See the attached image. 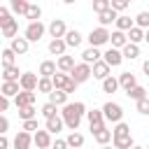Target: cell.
Masks as SVG:
<instances>
[{
    "label": "cell",
    "instance_id": "1",
    "mask_svg": "<svg viewBox=\"0 0 149 149\" xmlns=\"http://www.w3.org/2000/svg\"><path fill=\"white\" fill-rule=\"evenodd\" d=\"M84 114H86V105L84 102H68V105H63V112H61L63 126H68L70 130H77Z\"/></svg>",
    "mask_w": 149,
    "mask_h": 149
},
{
    "label": "cell",
    "instance_id": "2",
    "mask_svg": "<svg viewBox=\"0 0 149 149\" xmlns=\"http://www.w3.org/2000/svg\"><path fill=\"white\" fill-rule=\"evenodd\" d=\"M44 23L42 21H35V23H28L26 26V30H23V40L30 44V42H40L42 40V35H44Z\"/></svg>",
    "mask_w": 149,
    "mask_h": 149
},
{
    "label": "cell",
    "instance_id": "3",
    "mask_svg": "<svg viewBox=\"0 0 149 149\" xmlns=\"http://www.w3.org/2000/svg\"><path fill=\"white\" fill-rule=\"evenodd\" d=\"M100 112H102V116H105L107 121H112V123H119V121L123 119V109H121V105H119V102H112V100L105 102Z\"/></svg>",
    "mask_w": 149,
    "mask_h": 149
},
{
    "label": "cell",
    "instance_id": "4",
    "mask_svg": "<svg viewBox=\"0 0 149 149\" xmlns=\"http://www.w3.org/2000/svg\"><path fill=\"white\" fill-rule=\"evenodd\" d=\"M70 79L79 86V84H84V81H88L91 79V65H86V63H77L74 68H72V72H70Z\"/></svg>",
    "mask_w": 149,
    "mask_h": 149
},
{
    "label": "cell",
    "instance_id": "5",
    "mask_svg": "<svg viewBox=\"0 0 149 149\" xmlns=\"http://www.w3.org/2000/svg\"><path fill=\"white\" fill-rule=\"evenodd\" d=\"M86 40H88V44H91V47H95V49H98V47H102V44H107V42H109V30H107V28H95V30H91V33H88V37H86Z\"/></svg>",
    "mask_w": 149,
    "mask_h": 149
},
{
    "label": "cell",
    "instance_id": "6",
    "mask_svg": "<svg viewBox=\"0 0 149 149\" xmlns=\"http://www.w3.org/2000/svg\"><path fill=\"white\" fill-rule=\"evenodd\" d=\"M37 81H40V77H37L35 72H23L21 79H19V86H21V91L35 93V91H37Z\"/></svg>",
    "mask_w": 149,
    "mask_h": 149
},
{
    "label": "cell",
    "instance_id": "7",
    "mask_svg": "<svg viewBox=\"0 0 149 149\" xmlns=\"http://www.w3.org/2000/svg\"><path fill=\"white\" fill-rule=\"evenodd\" d=\"M65 33H68V26H65L63 19H54V21L49 23V35H51L54 40H63Z\"/></svg>",
    "mask_w": 149,
    "mask_h": 149
},
{
    "label": "cell",
    "instance_id": "8",
    "mask_svg": "<svg viewBox=\"0 0 149 149\" xmlns=\"http://www.w3.org/2000/svg\"><path fill=\"white\" fill-rule=\"evenodd\" d=\"M86 119H88L91 133H95V130H100V128L105 126V116H102L100 109H91V112H86Z\"/></svg>",
    "mask_w": 149,
    "mask_h": 149
},
{
    "label": "cell",
    "instance_id": "9",
    "mask_svg": "<svg viewBox=\"0 0 149 149\" xmlns=\"http://www.w3.org/2000/svg\"><path fill=\"white\" fill-rule=\"evenodd\" d=\"M102 61H105L109 68H119V65L123 63V56H121V51H119V49H112V47H109V49L102 54Z\"/></svg>",
    "mask_w": 149,
    "mask_h": 149
},
{
    "label": "cell",
    "instance_id": "10",
    "mask_svg": "<svg viewBox=\"0 0 149 149\" xmlns=\"http://www.w3.org/2000/svg\"><path fill=\"white\" fill-rule=\"evenodd\" d=\"M14 149H30V144H33V135L30 133H26V130H19L16 135H14Z\"/></svg>",
    "mask_w": 149,
    "mask_h": 149
},
{
    "label": "cell",
    "instance_id": "11",
    "mask_svg": "<svg viewBox=\"0 0 149 149\" xmlns=\"http://www.w3.org/2000/svg\"><path fill=\"white\" fill-rule=\"evenodd\" d=\"M100 58H102V54H100V49H95V47H88V49L81 51V63H86V65H95Z\"/></svg>",
    "mask_w": 149,
    "mask_h": 149
},
{
    "label": "cell",
    "instance_id": "12",
    "mask_svg": "<svg viewBox=\"0 0 149 149\" xmlns=\"http://www.w3.org/2000/svg\"><path fill=\"white\" fill-rule=\"evenodd\" d=\"M33 144H35L37 149H49V147H51V135H49L47 130H35Z\"/></svg>",
    "mask_w": 149,
    "mask_h": 149
},
{
    "label": "cell",
    "instance_id": "13",
    "mask_svg": "<svg viewBox=\"0 0 149 149\" xmlns=\"http://www.w3.org/2000/svg\"><path fill=\"white\" fill-rule=\"evenodd\" d=\"M91 77H95V79H107V77H109V65L100 58L95 65H91Z\"/></svg>",
    "mask_w": 149,
    "mask_h": 149
},
{
    "label": "cell",
    "instance_id": "14",
    "mask_svg": "<svg viewBox=\"0 0 149 149\" xmlns=\"http://www.w3.org/2000/svg\"><path fill=\"white\" fill-rule=\"evenodd\" d=\"M14 102H16L19 109H21V107H30V105H35V93H30V91H19V95L14 98Z\"/></svg>",
    "mask_w": 149,
    "mask_h": 149
},
{
    "label": "cell",
    "instance_id": "15",
    "mask_svg": "<svg viewBox=\"0 0 149 149\" xmlns=\"http://www.w3.org/2000/svg\"><path fill=\"white\" fill-rule=\"evenodd\" d=\"M109 42H112V49H123L126 44H128V37H126V33H121V30H114V33H109Z\"/></svg>",
    "mask_w": 149,
    "mask_h": 149
},
{
    "label": "cell",
    "instance_id": "16",
    "mask_svg": "<svg viewBox=\"0 0 149 149\" xmlns=\"http://www.w3.org/2000/svg\"><path fill=\"white\" fill-rule=\"evenodd\" d=\"M74 65H77V63H74L72 56H61V58L56 61V70H58V72H65V74H70Z\"/></svg>",
    "mask_w": 149,
    "mask_h": 149
},
{
    "label": "cell",
    "instance_id": "17",
    "mask_svg": "<svg viewBox=\"0 0 149 149\" xmlns=\"http://www.w3.org/2000/svg\"><path fill=\"white\" fill-rule=\"evenodd\" d=\"M116 81H119V86H121L123 91H130L133 86H137V79H135V74H133V72H121Z\"/></svg>",
    "mask_w": 149,
    "mask_h": 149
},
{
    "label": "cell",
    "instance_id": "18",
    "mask_svg": "<svg viewBox=\"0 0 149 149\" xmlns=\"http://www.w3.org/2000/svg\"><path fill=\"white\" fill-rule=\"evenodd\" d=\"M116 19H119V14H116L114 9H105V12H100V14H98L100 28H107L109 23H116Z\"/></svg>",
    "mask_w": 149,
    "mask_h": 149
},
{
    "label": "cell",
    "instance_id": "19",
    "mask_svg": "<svg viewBox=\"0 0 149 149\" xmlns=\"http://www.w3.org/2000/svg\"><path fill=\"white\" fill-rule=\"evenodd\" d=\"M28 42L23 40V37H14L12 40V44H9V49L14 51V56H23V54H28Z\"/></svg>",
    "mask_w": 149,
    "mask_h": 149
},
{
    "label": "cell",
    "instance_id": "20",
    "mask_svg": "<svg viewBox=\"0 0 149 149\" xmlns=\"http://www.w3.org/2000/svg\"><path fill=\"white\" fill-rule=\"evenodd\" d=\"M19 91H21L19 81H2V88H0V93H2L5 98H16V95H19Z\"/></svg>",
    "mask_w": 149,
    "mask_h": 149
},
{
    "label": "cell",
    "instance_id": "21",
    "mask_svg": "<svg viewBox=\"0 0 149 149\" xmlns=\"http://www.w3.org/2000/svg\"><path fill=\"white\" fill-rule=\"evenodd\" d=\"M49 102H51L54 107H63V105H68V93H65V91L54 88V91L49 93Z\"/></svg>",
    "mask_w": 149,
    "mask_h": 149
},
{
    "label": "cell",
    "instance_id": "22",
    "mask_svg": "<svg viewBox=\"0 0 149 149\" xmlns=\"http://www.w3.org/2000/svg\"><path fill=\"white\" fill-rule=\"evenodd\" d=\"M56 72H58V70H56V61H42V65H40V77L51 79Z\"/></svg>",
    "mask_w": 149,
    "mask_h": 149
},
{
    "label": "cell",
    "instance_id": "23",
    "mask_svg": "<svg viewBox=\"0 0 149 149\" xmlns=\"http://www.w3.org/2000/svg\"><path fill=\"white\" fill-rule=\"evenodd\" d=\"M123 137H130V126L123 123V121H119L114 126V130H112V140H123Z\"/></svg>",
    "mask_w": 149,
    "mask_h": 149
},
{
    "label": "cell",
    "instance_id": "24",
    "mask_svg": "<svg viewBox=\"0 0 149 149\" xmlns=\"http://www.w3.org/2000/svg\"><path fill=\"white\" fill-rule=\"evenodd\" d=\"M81 33L79 30H68L65 33V37H63V42H65V47H79L81 44Z\"/></svg>",
    "mask_w": 149,
    "mask_h": 149
},
{
    "label": "cell",
    "instance_id": "25",
    "mask_svg": "<svg viewBox=\"0 0 149 149\" xmlns=\"http://www.w3.org/2000/svg\"><path fill=\"white\" fill-rule=\"evenodd\" d=\"M49 135H54V133H61L63 130V119L56 114V116H51V119H47V128H44Z\"/></svg>",
    "mask_w": 149,
    "mask_h": 149
},
{
    "label": "cell",
    "instance_id": "26",
    "mask_svg": "<svg viewBox=\"0 0 149 149\" xmlns=\"http://www.w3.org/2000/svg\"><path fill=\"white\" fill-rule=\"evenodd\" d=\"M23 72H19L16 65H9V68H2V79L5 81H19Z\"/></svg>",
    "mask_w": 149,
    "mask_h": 149
},
{
    "label": "cell",
    "instance_id": "27",
    "mask_svg": "<svg viewBox=\"0 0 149 149\" xmlns=\"http://www.w3.org/2000/svg\"><path fill=\"white\" fill-rule=\"evenodd\" d=\"M68 81H70V74H65V72H56V74L51 77V84H54V88H58V91H63V88L68 86Z\"/></svg>",
    "mask_w": 149,
    "mask_h": 149
},
{
    "label": "cell",
    "instance_id": "28",
    "mask_svg": "<svg viewBox=\"0 0 149 149\" xmlns=\"http://www.w3.org/2000/svg\"><path fill=\"white\" fill-rule=\"evenodd\" d=\"M93 140H95V142H98L100 147H105V144H107V142L112 140V130H107V128L102 126L100 130H95V133H93Z\"/></svg>",
    "mask_w": 149,
    "mask_h": 149
},
{
    "label": "cell",
    "instance_id": "29",
    "mask_svg": "<svg viewBox=\"0 0 149 149\" xmlns=\"http://www.w3.org/2000/svg\"><path fill=\"white\" fill-rule=\"evenodd\" d=\"M126 37H128V42H130V44H137V47H140V42L144 40V30H140L137 26H133V28L128 30V35H126Z\"/></svg>",
    "mask_w": 149,
    "mask_h": 149
},
{
    "label": "cell",
    "instance_id": "30",
    "mask_svg": "<svg viewBox=\"0 0 149 149\" xmlns=\"http://www.w3.org/2000/svg\"><path fill=\"white\" fill-rule=\"evenodd\" d=\"M65 49H68V47H65L63 40H51V42H49V51H51L54 56H58V58L65 56Z\"/></svg>",
    "mask_w": 149,
    "mask_h": 149
},
{
    "label": "cell",
    "instance_id": "31",
    "mask_svg": "<svg viewBox=\"0 0 149 149\" xmlns=\"http://www.w3.org/2000/svg\"><path fill=\"white\" fill-rule=\"evenodd\" d=\"M65 144H68V147H74V149H77V147H84V135L77 133V130H72V133L65 137Z\"/></svg>",
    "mask_w": 149,
    "mask_h": 149
},
{
    "label": "cell",
    "instance_id": "32",
    "mask_svg": "<svg viewBox=\"0 0 149 149\" xmlns=\"http://www.w3.org/2000/svg\"><path fill=\"white\" fill-rule=\"evenodd\" d=\"M28 5H30V2H26V0H12V2H9V12H14V14H23V16H26Z\"/></svg>",
    "mask_w": 149,
    "mask_h": 149
},
{
    "label": "cell",
    "instance_id": "33",
    "mask_svg": "<svg viewBox=\"0 0 149 149\" xmlns=\"http://www.w3.org/2000/svg\"><path fill=\"white\" fill-rule=\"evenodd\" d=\"M0 30H2V35H5V37H9V40H14V37H16V33H19V21L14 19V21H9L7 26H2Z\"/></svg>",
    "mask_w": 149,
    "mask_h": 149
},
{
    "label": "cell",
    "instance_id": "34",
    "mask_svg": "<svg viewBox=\"0 0 149 149\" xmlns=\"http://www.w3.org/2000/svg\"><path fill=\"white\" fill-rule=\"evenodd\" d=\"M121 56H123V58H128V61H133V58H137V56H140V47L128 42V44L121 49Z\"/></svg>",
    "mask_w": 149,
    "mask_h": 149
},
{
    "label": "cell",
    "instance_id": "35",
    "mask_svg": "<svg viewBox=\"0 0 149 149\" xmlns=\"http://www.w3.org/2000/svg\"><path fill=\"white\" fill-rule=\"evenodd\" d=\"M40 16H42V7H40V5H28L26 19H28L30 23H35V21H40Z\"/></svg>",
    "mask_w": 149,
    "mask_h": 149
},
{
    "label": "cell",
    "instance_id": "36",
    "mask_svg": "<svg viewBox=\"0 0 149 149\" xmlns=\"http://www.w3.org/2000/svg\"><path fill=\"white\" fill-rule=\"evenodd\" d=\"M126 95L137 102V100H144V98H147V91H144V86H133L130 91H126Z\"/></svg>",
    "mask_w": 149,
    "mask_h": 149
},
{
    "label": "cell",
    "instance_id": "37",
    "mask_svg": "<svg viewBox=\"0 0 149 149\" xmlns=\"http://www.w3.org/2000/svg\"><path fill=\"white\" fill-rule=\"evenodd\" d=\"M133 26H135V21H133L130 16H119V19H116V30H121V33L130 30Z\"/></svg>",
    "mask_w": 149,
    "mask_h": 149
},
{
    "label": "cell",
    "instance_id": "38",
    "mask_svg": "<svg viewBox=\"0 0 149 149\" xmlns=\"http://www.w3.org/2000/svg\"><path fill=\"white\" fill-rule=\"evenodd\" d=\"M116 88H119V81H116V77H107V79H102V91L105 93H116Z\"/></svg>",
    "mask_w": 149,
    "mask_h": 149
},
{
    "label": "cell",
    "instance_id": "39",
    "mask_svg": "<svg viewBox=\"0 0 149 149\" xmlns=\"http://www.w3.org/2000/svg\"><path fill=\"white\" fill-rule=\"evenodd\" d=\"M19 116L23 119V121H30V119H37V109L30 105V107H21L19 109Z\"/></svg>",
    "mask_w": 149,
    "mask_h": 149
},
{
    "label": "cell",
    "instance_id": "40",
    "mask_svg": "<svg viewBox=\"0 0 149 149\" xmlns=\"http://www.w3.org/2000/svg\"><path fill=\"white\" fill-rule=\"evenodd\" d=\"M133 21H135V26H137L140 30L149 28V12H140V14H137V16L133 19Z\"/></svg>",
    "mask_w": 149,
    "mask_h": 149
},
{
    "label": "cell",
    "instance_id": "41",
    "mask_svg": "<svg viewBox=\"0 0 149 149\" xmlns=\"http://www.w3.org/2000/svg\"><path fill=\"white\" fill-rule=\"evenodd\" d=\"M37 91H40V93H51V91H54V84H51V79H44V77H40V81H37Z\"/></svg>",
    "mask_w": 149,
    "mask_h": 149
},
{
    "label": "cell",
    "instance_id": "42",
    "mask_svg": "<svg viewBox=\"0 0 149 149\" xmlns=\"http://www.w3.org/2000/svg\"><path fill=\"white\" fill-rule=\"evenodd\" d=\"M112 144H114V149H133L135 144H133V137H123V140H112Z\"/></svg>",
    "mask_w": 149,
    "mask_h": 149
},
{
    "label": "cell",
    "instance_id": "43",
    "mask_svg": "<svg viewBox=\"0 0 149 149\" xmlns=\"http://www.w3.org/2000/svg\"><path fill=\"white\" fill-rule=\"evenodd\" d=\"M14 61H16L14 51H12V49H5V51H2V65H5V68H9V65H16Z\"/></svg>",
    "mask_w": 149,
    "mask_h": 149
},
{
    "label": "cell",
    "instance_id": "44",
    "mask_svg": "<svg viewBox=\"0 0 149 149\" xmlns=\"http://www.w3.org/2000/svg\"><path fill=\"white\" fill-rule=\"evenodd\" d=\"M9 21H14V16H12V12H9L7 7H2V5H0V28H2V26H7Z\"/></svg>",
    "mask_w": 149,
    "mask_h": 149
},
{
    "label": "cell",
    "instance_id": "45",
    "mask_svg": "<svg viewBox=\"0 0 149 149\" xmlns=\"http://www.w3.org/2000/svg\"><path fill=\"white\" fill-rule=\"evenodd\" d=\"M40 112H42V116H44V119H51V116H56V107H54L51 102H44Z\"/></svg>",
    "mask_w": 149,
    "mask_h": 149
},
{
    "label": "cell",
    "instance_id": "46",
    "mask_svg": "<svg viewBox=\"0 0 149 149\" xmlns=\"http://www.w3.org/2000/svg\"><path fill=\"white\" fill-rule=\"evenodd\" d=\"M105 9H109V0H93V12H105Z\"/></svg>",
    "mask_w": 149,
    "mask_h": 149
},
{
    "label": "cell",
    "instance_id": "47",
    "mask_svg": "<svg viewBox=\"0 0 149 149\" xmlns=\"http://www.w3.org/2000/svg\"><path fill=\"white\" fill-rule=\"evenodd\" d=\"M128 7V0H112L109 2V9H114V12H123Z\"/></svg>",
    "mask_w": 149,
    "mask_h": 149
},
{
    "label": "cell",
    "instance_id": "48",
    "mask_svg": "<svg viewBox=\"0 0 149 149\" xmlns=\"http://www.w3.org/2000/svg\"><path fill=\"white\" fill-rule=\"evenodd\" d=\"M23 130H26V133H30V130H40V123H37V119L23 121Z\"/></svg>",
    "mask_w": 149,
    "mask_h": 149
},
{
    "label": "cell",
    "instance_id": "49",
    "mask_svg": "<svg viewBox=\"0 0 149 149\" xmlns=\"http://www.w3.org/2000/svg\"><path fill=\"white\" fill-rule=\"evenodd\" d=\"M137 112H140V114H149V98L137 100Z\"/></svg>",
    "mask_w": 149,
    "mask_h": 149
},
{
    "label": "cell",
    "instance_id": "50",
    "mask_svg": "<svg viewBox=\"0 0 149 149\" xmlns=\"http://www.w3.org/2000/svg\"><path fill=\"white\" fill-rule=\"evenodd\" d=\"M7 130H9V119L5 114H0V135H5Z\"/></svg>",
    "mask_w": 149,
    "mask_h": 149
},
{
    "label": "cell",
    "instance_id": "51",
    "mask_svg": "<svg viewBox=\"0 0 149 149\" xmlns=\"http://www.w3.org/2000/svg\"><path fill=\"white\" fill-rule=\"evenodd\" d=\"M7 107H9V98H5V95L0 93V114L7 112Z\"/></svg>",
    "mask_w": 149,
    "mask_h": 149
},
{
    "label": "cell",
    "instance_id": "52",
    "mask_svg": "<svg viewBox=\"0 0 149 149\" xmlns=\"http://www.w3.org/2000/svg\"><path fill=\"white\" fill-rule=\"evenodd\" d=\"M51 149H68V144H65V140H56V142H51Z\"/></svg>",
    "mask_w": 149,
    "mask_h": 149
},
{
    "label": "cell",
    "instance_id": "53",
    "mask_svg": "<svg viewBox=\"0 0 149 149\" xmlns=\"http://www.w3.org/2000/svg\"><path fill=\"white\" fill-rule=\"evenodd\" d=\"M74 88H77V84H74V81H72V79H70V81H68V86H65V88H63V91H65V93H68V95H70V93H74Z\"/></svg>",
    "mask_w": 149,
    "mask_h": 149
},
{
    "label": "cell",
    "instance_id": "54",
    "mask_svg": "<svg viewBox=\"0 0 149 149\" xmlns=\"http://www.w3.org/2000/svg\"><path fill=\"white\" fill-rule=\"evenodd\" d=\"M7 147H9V140L5 135H0V149H7Z\"/></svg>",
    "mask_w": 149,
    "mask_h": 149
},
{
    "label": "cell",
    "instance_id": "55",
    "mask_svg": "<svg viewBox=\"0 0 149 149\" xmlns=\"http://www.w3.org/2000/svg\"><path fill=\"white\" fill-rule=\"evenodd\" d=\"M142 70H144V74H147V77H149V58H147V61H144V63H142Z\"/></svg>",
    "mask_w": 149,
    "mask_h": 149
},
{
    "label": "cell",
    "instance_id": "56",
    "mask_svg": "<svg viewBox=\"0 0 149 149\" xmlns=\"http://www.w3.org/2000/svg\"><path fill=\"white\" fill-rule=\"evenodd\" d=\"M144 42H149V28L144 30Z\"/></svg>",
    "mask_w": 149,
    "mask_h": 149
},
{
    "label": "cell",
    "instance_id": "57",
    "mask_svg": "<svg viewBox=\"0 0 149 149\" xmlns=\"http://www.w3.org/2000/svg\"><path fill=\"white\" fill-rule=\"evenodd\" d=\"M100 149H114V147H109V144H105V147H100Z\"/></svg>",
    "mask_w": 149,
    "mask_h": 149
},
{
    "label": "cell",
    "instance_id": "58",
    "mask_svg": "<svg viewBox=\"0 0 149 149\" xmlns=\"http://www.w3.org/2000/svg\"><path fill=\"white\" fill-rule=\"evenodd\" d=\"M133 149H144V147H133Z\"/></svg>",
    "mask_w": 149,
    "mask_h": 149
},
{
    "label": "cell",
    "instance_id": "59",
    "mask_svg": "<svg viewBox=\"0 0 149 149\" xmlns=\"http://www.w3.org/2000/svg\"><path fill=\"white\" fill-rule=\"evenodd\" d=\"M144 149H149V147H144Z\"/></svg>",
    "mask_w": 149,
    "mask_h": 149
}]
</instances>
